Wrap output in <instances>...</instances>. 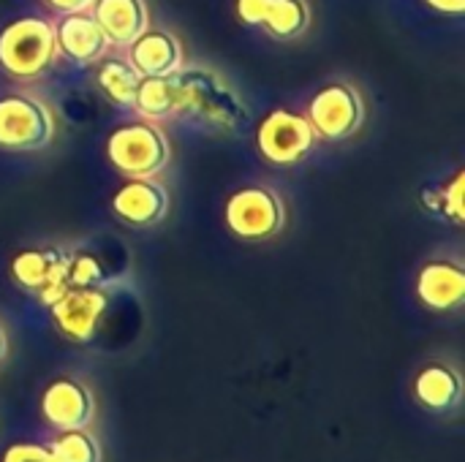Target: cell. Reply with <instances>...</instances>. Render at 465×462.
Masks as SVG:
<instances>
[{
  "label": "cell",
  "mask_w": 465,
  "mask_h": 462,
  "mask_svg": "<svg viewBox=\"0 0 465 462\" xmlns=\"http://www.w3.org/2000/svg\"><path fill=\"white\" fill-rule=\"evenodd\" d=\"M54 462H101L104 460V449L95 433H90V428L82 430H60L52 436V441L46 444Z\"/></svg>",
  "instance_id": "18"
},
{
  "label": "cell",
  "mask_w": 465,
  "mask_h": 462,
  "mask_svg": "<svg viewBox=\"0 0 465 462\" xmlns=\"http://www.w3.org/2000/svg\"><path fill=\"white\" fill-rule=\"evenodd\" d=\"M57 60L52 22L19 16L0 30V68L14 79H35Z\"/></svg>",
  "instance_id": "2"
},
{
  "label": "cell",
  "mask_w": 465,
  "mask_h": 462,
  "mask_svg": "<svg viewBox=\"0 0 465 462\" xmlns=\"http://www.w3.org/2000/svg\"><path fill=\"white\" fill-rule=\"evenodd\" d=\"M417 297L433 313L458 310L465 300V272L458 261L433 259L417 275Z\"/></svg>",
  "instance_id": "12"
},
{
  "label": "cell",
  "mask_w": 465,
  "mask_h": 462,
  "mask_svg": "<svg viewBox=\"0 0 465 462\" xmlns=\"http://www.w3.org/2000/svg\"><path fill=\"white\" fill-rule=\"evenodd\" d=\"M226 226L245 242H264L286 223V204L267 185H245L226 199Z\"/></svg>",
  "instance_id": "5"
},
{
  "label": "cell",
  "mask_w": 465,
  "mask_h": 462,
  "mask_svg": "<svg viewBox=\"0 0 465 462\" xmlns=\"http://www.w3.org/2000/svg\"><path fill=\"white\" fill-rule=\"evenodd\" d=\"M311 25L308 0H270L267 16L262 27H267L275 38H297Z\"/></svg>",
  "instance_id": "20"
},
{
  "label": "cell",
  "mask_w": 465,
  "mask_h": 462,
  "mask_svg": "<svg viewBox=\"0 0 465 462\" xmlns=\"http://www.w3.org/2000/svg\"><path fill=\"white\" fill-rule=\"evenodd\" d=\"M52 11H60V14H71V11H90V5L95 0H44Z\"/></svg>",
  "instance_id": "25"
},
{
  "label": "cell",
  "mask_w": 465,
  "mask_h": 462,
  "mask_svg": "<svg viewBox=\"0 0 465 462\" xmlns=\"http://www.w3.org/2000/svg\"><path fill=\"white\" fill-rule=\"evenodd\" d=\"M131 65L142 76H172L183 68V44L169 30H144L131 44Z\"/></svg>",
  "instance_id": "14"
},
{
  "label": "cell",
  "mask_w": 465,
  "mask_h": 462,
  "mask_svg": "<svg viewBox=\"0 0 465 462\" xmlns=\"http://www.w3.org/2000/svg\"><path fill=\"white\" fill-rule=\"evenodd\" d=\"M90 14L101 25L109 44L128 46L150 25V11L144 0H95Z\"/></svg>",
  "instance_id": "16"
},
{
  "label": "cell",
  "mask_w": 465,
  "mask_h": 462,
  "mask_svg": "<svg viewBox=\"0 0 465 462\" xmlns=\"http://www.w3.org/2000/svg\"><path fill=\"white\" fill-rule=\"evenodd\" d=\"M95 82H98V87L104 90V95L114 106H134L136 90H139V82H142V74L131 65V60L109 57V60H104L98 65Z\"/></svg>",
  "instance_id": "17"
},
{
  "label": "cell",
  "mask_w": 465,
  "mask_h": 462,
  "mask_svg": "<svg viewBox=\"0 0 465 462\" xmlns=\"http://www.w3.org/2000/svg\"><path fill=\"white\" fill-rule=\"evenodd\" d=\"M174 114L202 128L237 133L248 125V106L240 93L213 68L191 65L172 74Z\"/></svg>",
  "instance_id": "1"
},
{
  "label": "cell",
  "mask_w": 465,
  "mask_h": 462,
  "mask_svg": "<svg viewBox=\"0 0 465 462\" xmlns=\"http://www.w3.org/2000/svg\"><path fill=\"white\" fill-rule=\"evenodd\" d=\"M68 286H104L106 280V270L98 261L95 253L79 251L74 256H68V272H65Z\"/></svg>",
  "instance_id": "22"
},
{
  "label": "cell",
  "mask_w": 465,
  "mask_h": 462,
  "mask_svg": "<svg viewBox=\"0 0 465 462\" xmlns=\"http://www.w3.org/2000/svg\"><path fill=\"white\" fill-rule=\"evenodd\" d=\"M134 109L144 120H166L174 114V82L172 76H142Z\"/></svg>",
  "instance_id": "19"
},
{
  "label": "cell",
  "mask_w": 465,
  "mask_h": 462,
  "mask_svg": "<svg viewBox=\"0 0 465 462\" xmlns=\"http://www.w3.org/2000/svg\"><path fill=\"white\" fill-rule=\"evenodd\" d=\"M109 297L101 286H68L49 305L57 332L71 343H90L106 316Z\"/></svg>",
  "instance_id": "8"
},
{
  "label": "cell",
  "mask_w": 465,
  "mask_h": 462,
  "mask_svg": "<svg viewBox=\"0 0 465 462\" xmlns=\"http://www.w3.org/2000/svg\"><path fill=\"white\" fill-rule=\"evenodd\" d=\"M52 27H54L57 52H63L68 60H74L79 65H90V63L101 60L109 46V38L104 35L101 25L95 22V16L90 11L63 14Z\"/></svg>",
  "instance_id": "11"
},
{
  "label": "cell",
  "mask_w": 465,
  "mask_h": 462,
  "mask_svg": "<svg viewBox=\"0 0 465 462\" xmlns=\"http://www.w3.org/2000/svg\"><path fill=\"white\" fill-rule=\"evenodd\" d=\"M41 417L44 422L60 433V430H82L95 422V395L93 389L74 378V376H60L46 384L41 392Z\"/></svg>",
  "instance_id": "9"
},
{
  "label": "cell",
  "mask_w": 465,
  "mask_h": 462,
  "mask_svg": "<svg viewBox=\"0 0 465 462\" xmlns=\"http://www.w3.org/2000/svg\"><path fill=\"white\" fill-rule=\"evenodd\" d=\"M52 109L27 93L0 95V147L8 152H35L54 139Z\"/></svg>",
  "instance_id": "4"
},
{
  "label": "cell",
  "mask_w": 465,
  "mask_h": 462,
  "mask_svg": "<svg viewBox=\"0 0 465 462\" xmlns=\"http://www.w3.org/2000/svg\"><path fill=\"white\" fill-rule=\"evenodd\" d=\"M316 131L308 120V114L292 112V109H275L270 112L256 131V147L264 161L275 166H294L311 155L316 147Z\"/></svg>",
  "instance_id": "6"
},
{
  "label": "cell",
  "mask_w": 465,
  "mask_h": 462,
  "mask_svg": "<svg viewBox=\"0 0 465 462\" xmlns=\"http://www.w3.org/2000/svg\"><path fill=\"white\" fill-rule=\"evenodd\" d=\"M425 3L444 14H463L465 11V0H425Z\"/></svg>",
  "instance_id": "26"
},
{
  "label": "cell",
  "mask_w": 465,
  "mask_h": 462,
  "mask_svg": "<svg viewBox=\"0 0 465 462\" xmlns=\"http://www.w3.org/2000/svg\"><path fill=\"white\" fill-rule=\"evenodd\" d=\"M270 0H237V16L245 25H262L267 16Z\"/></svg>",
  "instance_id": "24"
},
{
  "label": "cell",
  "mask_w": 465,
  "mask_h": 462,
  "mask_svg": "<svg viewBox=\"0 0 465 462\" xmlns=\"http://www.w3.org/2000/svg\"><path fill=\"white\" fill-rule=\"evenodd\" d=\"M106 158L123 177H155L166 169L172 147L153 120H134L109 133Z\"/></svg>",
  "instance_id": "3"
},
{
  "label": "cell",
  "mask_w": 465,
  "mask_h": 462,
  "mask_svg": "<svg viewBox=\"0 0 465 462\" xmlns=\"http://www.w3.org/2000/svg\"><path fill=\"white\" fill-rule=\"evenodd\" d=\"M8 357V335H5V329H3V324H0V362Z\"/></svg>",
  "instance_id": "27"
},
{
  "label": "cell",
  "mask_w": 465,
  "mask_h": 462,
  "mask_svg": "<svg viewBox=\"0 0 465 462\" xmlns=\"http://www.w3.org/2000/svg\"><path fill=\"white\" fill-rule=\"evenodd\" d=\"M308 120L316 136L330 142H343L354 136L365 123V103L354 84L330 82L308 103Z\"/></svg>",
  "instance_id": "7"
},
{
  "label": "cell",
  "mask_w": 465,
  "mask_h": 462,
  "mask_svg": "<svg viewBox=\"0 0 465 462\" xmlns=\"http://www.w3.org/2000/svg\"><path fill=\"white\" fill-rule=\"evenodd\" d=\"M414 398L430 414H450L463 400V378L450 362H430L414 376Z\"/></svg>",
  "instance_id": "15"
},
{
  "label": "cell",
  "mask_w": 465,
  "mask_h": 462,
  "mask_svg": "<svg viewBox=\"0 0 465 462\" xmlns=\"http://www.w3.org/2000/svg\"><path fill=\"white\" fill-rule=\"evenodd\" d=\"M0 462H54L49 447L44 444H35V441H19V444H11Z\"/></svg>",
  "instance_id": "23"
},
{
  "label": "cell",
  "mask_w": 465,
  "mask_h": 462,
  "mask_svg": "<svg viewBox=\"0 0 465 462\" xmlns=\"http://www.w3.org/2000/svg\"><path fill=\"white\" fill-rule=\"evenodd\" d=\"M112 210L128 226H155L169 212V191L153 177H128L112 196Z\"/></svg>",
  "instance_id": "10"
},
{
  "label": "cell",
  "mask_w": 465,
  "mask_h": 462,
  "mask_svg": "<svg viewBox=\"0 0 465 462\" xmlns=\"http://www.w3.org/2000/svg\"><path fill=\"white\" fill-rule=\"evenodd\" d=\"M463 172H458L450 182L441 185H430L422 191V204L428 207V212L452 221L455 226H460L465 221L463 210Z\"/></svg>",
  "instance_id": "21"
},
{
  "label": "cell",
  "mask_w": 465,
  "mask_h": 462,
  "mask_svg": "<svg viewBox=\"0 0 465 462\" xmlns=\"http://www.w3.org/2000/svg\"><path fill=\"white\" fill-rule=\"evenodd\" d=\"M11 280L33 294H41L49 286H60L68 283L65 272H68V253L63 248H25L19 251L11 264H8Z\"/></svg>",
  "instance_id": "13"
}]
</instances>
